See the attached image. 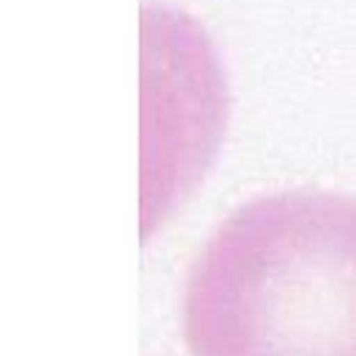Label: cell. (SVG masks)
<instances>
[{
    "label": "cell",
    "instance_id": "6da1fadb",
    "mask_svg": "<svg viewBox=\"0 0 356 356\" xmlns=\"http://www.w3.org/2000/svg\"><path fill=\"white\" fill-rule=\"evenodd\" d=\"M184 337L192 356H356V200L239 206L189 270Z\"/></svg>",
    "mask_w": 356,
    "mask_h": 356
}]
</instances>
